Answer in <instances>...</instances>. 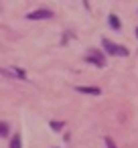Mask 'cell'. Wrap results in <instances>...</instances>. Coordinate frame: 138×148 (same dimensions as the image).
Listing matches in <instances>:
<instances>
[{
    "instance_id": "277c9868",
    "label": "cell",
    "mask_w": 138,
    "mask_h": 148,
    "mask_svg": "<svg viewBox=\"0 0 138 148\" xmlns=\"http://www.w3.org/2000/svg\"><path fill=\"white\" fill-rule=\"evenodd\" d=\"M79 93H85V95H100V87H75Z\"/></svg>"
},
{
    "instance_id": "7a4b0ae2",
    "label": "cell",
    "mask_w": 138,
    "mask_h": 148,
    "mask_svg": "<svg viewBox=\"0 0 138 148\" xmlns=\"http://www.w3.org/2000/svg\"><path fill=\"white\" fill-rule=\"evenodd\" d=\"M85 59H87V63H91V65H95V67H104V65H106V57L102 55L100 49H91Z\"/></svg>"
},
{
    "instance_id": "9c48e42d",
    "label": "cell",
    "mask_w": 138,
    "mask_h": 148,
    "mask_svg": "<svg viewBox=\"0 0 138 148\" xmlns=\"http://www.w3.org/2000/svg\"><path fill=\"white\" fill-rule=\"evenodd\" d=\"M51 128L53 130H59V128H63V122H51Z\"/></svg>"
},
{
    "instance_id": "5b68a950",
    "label": "cell",
    "mask_w": 138,
    "mask_h": 148,
    "mask_svg": "<svg viewBox=\"0 0 138 148\" xmlns=\"http://www.w3.org/2000/svg\"><path fill=\"white\" fill-rule=\"evenodd\" d=\"M10 148H23V144H21V134H14V136H12Z\"/></svg>"
},
{
    "instance_id": "6da1fadb",
    "label": "cell",
    "mask_w": 138,
    "mask_h": 148,
    "mask_svg": "<svg viewBox=\"0 0 138 148\" xmlns=\"http://www.w3.org/2000/svg\"><path fill=\"white\" fill-rule=\"evenodd\" d=\"M102 45H104L106 53H110V55H116V57H128V49H124L122 45L112 43L110 39H104V41H102Z\"/></svg>"
},
{
    "instance_id": "3957f363",
    "label": "cell",
    "mask_w": 138,
    "mask_h": 148,
    "mask_svg": "<svg viewBox=\"0 0 138 148\" xmlns=\"http://www.w3.org/2000/svg\"><path fill=\"white\" fill-rule=\"evenodd\" d=\"M51 16H53V10H49V8H39V10H33V12L27 14L29 21H45V18H51Z\"/></svg>"
},
{
    "instance_id": "52a82bcc",
    "label": "cell",
    "mask_w": 138,
    "mask_h": 148,
    "mask_svg": "<svg viewBox=\"0 0 138 148\" xmlns=\"http://www.w3.org/2000/svg\"><path fill=\"white\" fill-rule=\"evenodd\" d=\"M0 136H2V138L8 136V124L6 122H0Z\"/></svg>"
},
{
    "instance_id": "30bf717a",
    "label": "cell",
    "mask_w": 138,
    "mask_h": 148,
    "mask_svg": "<svg viewBox=\"0 0 138 148\" xmlns=\"http://www.w3.org/2000/svg\"><path fill=\"white\" fill-rule=\"evenodd\" d=\"M136 39H138V27H136Z\"/></svg>"
},
{
    "instance_id": "8992f818",
    "label": "cell",
    "mask_w": 138,
    "mask_h": 148,
    "mask_svg": "<svg viewBox=\"0 0 138 148\" xmlns=\"http://www.w3.org/2000/svg\"><path fill=\"white\" fill-rule=\"evenodd\" d=\"M110 27H112L114 31H118V29H120V21H118V16H116V14H110Z\"/></svg>"
},
{
    "instance_id": "ba28073f",
    "label": "cell",
    "mask_w": 138,
    "mask_h": 148,
    "mask_svg": "<svg viewBox=\"0 0 138 148\" xmlns=\"http://www.w3.org/2000/svg\"><path fill=\"white\" fill-rule=\"evenodd\" d=\"M106 148H118V146L114 144V140H112L110 136H106Z\"/></svg>"
}]
</instances>
